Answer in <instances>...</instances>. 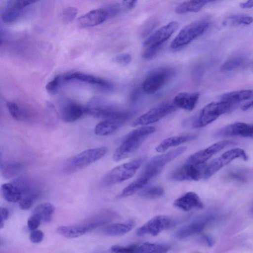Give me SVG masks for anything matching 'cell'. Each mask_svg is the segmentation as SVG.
Wrapping results in <instances>:
<instances>
[{
	"label": "cell",
	"instance_id": "obj_51",
	"mask_svg": "<svg viewBox=\"0 0 253 253\" xmlns=\"http://www.w3.org/2000/svg\"><path fill=\"white\" fill-rule=\"evenodd\" d=\"M240 6L243 8H251L253 7V0L247 1L240 3Z\"/></svg>",
	"mask_w": 253,
	"mask_h": 253
},
{
	"label": "cell",
	"instance_id": "obj_20",
	"mask_svg": "<svg viewBox=\"0 0 253 253\" xmlns=\"http://www.w3.org/2000/svg\"><path fill=\"white\" fill-rule=\"evenodd\" d=\"M86 114V107L76 103L70 102L61 109V118L66 123H72Z\"/></svg>",
	"mask_w": 253,
	"mask_h": 253
},
{
	"label": "cell",
	"instance_id": "obj_7",
	"mask_svg": "<svg viewBox=\"0 0 253 253\" xmlns=\"http://www.w3.org/2000/svg\"><path fill=\"white\" fill-rule=\"evenodd\" d=\"M209 27V23L206 21H198L186 25L171 42L170 48L178 49L184 47L203 34Z\"/></svg>",
	"mask_w": 253,
	"mask_h": 253
},
{
	"label": "cell",
	"instance_id": "obj_21",
	"mask_svg": "<svg viewBox=\"0 0 253 253\" xmlns=\"http://www.w3.org/2000/svg\"><path fill=\"white\" fill-rule=\"evenodd\" d=\"M199 97L198 92H182L176 94L172 101L178 108L191 111L195 107Z\"/></svg>",
	"mask_w": 253,
	"mask_h": 253
},
{
	"label": "cell",
	"instance_id": "obj_44",
	"mask_svg": "<svg viewBox=\"0 0 253 253\" xmlns=\"http://www.w3.org/2000/svg\"><path fill=\"white\" fill-rule=\"evenodd\" d=\"M36 198L32 196L23 197L19 201L20 208L23 210H29L33 205Z\"/></svg>",
	"mask_w": 253,
	"mask_h": 253
},
{
	"label": "cell",
	"instance_id": "obj_10",
	"mask_svg": "<svg viewBox=\"0 0 253 253\" xmlns=\"http://www.w3.org/2000/svg\"><path fill=\"white\" fill-rule=\"evenodd\" d=\"M86 107V114L96 118L104 120H116L126 122L133 112L128 110H120L111 106L104 104L89 105Z\"/></svg>",
	"mask_w": 253,
	"mask_h": 253
},
{
	"label": "cell",
	"instance_id": "obj_25",
	"mask_svg": "<svg viewBox=\"0 0 253 253\" xmlns=\"http://www.w3.org/2000/svg\"><path fill=\"white\" fill-rule=\"evenodd\" d=\"M134 226L133 221L113 223L104 226L101 232L103 234L109 236H120L129 232Z\"/></svg>",
	"mask_w": 253,
	"mask_h": 253
},
{
	"label": "cell",
	"instance_id": "obj_12",
	"mask_svg": "<svg viewBox=\"0 0 253 253\" xmlns=\"http://www.w3.org/2000/svg\"><path fill=\"white\" fill-rule=\"evenodd\" d=\"M175 224L174 220L168 215H160L155 216L139 228L136 234L138 236L146 235L157 236Z\"/></svg>",
	"mask_w": 253,
	"mask_h": 253
},
{
	"label": "cell",
	"instance_id": "obj_3",
	"mask_svg": "<svg viewBox=\"0 0 253 253\" xmlns=\"http://www.w3.org/2000/svg\"><path fill=\"white\" fill-rule=\"evenodd\" d=\"M175 70L171 67H162L151 71L142 84L143 91L154 94L167 84L175 75Z\"/></svg>",
	"mask_w": 253,
	"mask_h": 253
},
{
	"label": "cell",
	"instance_id": "obj_45",
	"mask_svg": "<svg viewBox=\"0 0 253 253\" xmlns=\"http://www.w3.org/2000/svg\"><path fill=\"white\" fill-rule=\"evenodd\" d=\"M44 237V234L40 230H34L32 231L30 234L29 238L30 241L35 244L41 243Z\"/></svg>",
	"mask_w": 253,
	"mask_h": 253
},
{
	"label": "cell",
	"instance_id": "obj_41",
	"mask_svg": "<svg viewBox=\"0 0 253 253\" xmlns=\"http://www.w3.org/2000/svg\"><path fill=\"white\" fill-rule=\"evenodd\" d=\"M42 221L41 218L38 214L33 213L27 221V226L29 229L31 231L37 229L40 225Z\"/></svg>",
	"mask_w": 253,
	"mask_h": 253
},
{
	"label": "cell",
	"instance_id": "obj_50",
	"mask_svg": "<svg viewBox=\"0 0 253 253\" xmlns=\"http://www.w3.org/2000/svg\"><path fill=\"white\" fill-rule=\"evenodd\" d=\"M202 239L208 246L212 247L213 246L214 241L213 238L211 236L207 235H204L202 236Z\"/></svg>",
	"mask_w": 253,
	"mask_h": 253
},
{
	"label": "cell",
	"instance_id": "obj_8",
	"mask_svg": "<svg viewBox=\"0 0 253 253\" xmlns=\"http://www.w3.org/2000/svg\"><path fill=\"white\" fill-rule=\"evenodd\" d=\"M177 108L173 101L163 102L138 117L133 121L131 126L135 127L155 123L175 111Z\"/></svg>",
	"mask_w": 253,
	"mask_h": 253
},
{
	"label": "cell",
	"instance_id": "obj_37",
	"mask_svg": "<svg viewBox=\"0 0 253 253\" xmlns=\"http://www.w3.org/2000/svg\"><path fill=\"white\" fill-rule=\"evenodd\" d=\"M6 106L11 116L16 121H23L27 117L26 113L16 103L7 102Z\"/></svg>",
	"mask_w": 253,
	"mask_h": 253
},
{
	"label": "cell",
	"instance_id": "obj_49",
	"mask_svg": "<svg viewBox=\"0 0 253 253\" xmlns=\"http://www.w3.org/2000/svg\"><path fill=\"white\" fill-rule=\"evenodd\" d=\"M137 0H123L122 4L124 7L127 9H131L134 7Z\"/></svg>",
	"mask_w": 253,
	"mask_h": 253
},
{
	"label": "cell",
	"instance_id": "obj_48",
	"mask_svg": "<svg viewBox=\"0 0 253 253\" xmlns=\"http://www.w3.org/2000/svg\"><path fill=\"white\" fill-rule=\"evenodd\" d=\"M9 211L4 207H1L0 209V227L1 229L4 226V221H6L9 216Z\"/></svg>",
	"mask_w": 253,
	"mask_h": 253
},
{
	"label": "cell",
	"instance_id": "obj_42",
	"mask_svg": "<svg viewBox=\"0 0 253 253\" xmlns=\"http://www.w3.org/2000/svg\"><path fill=\"white\" fill-rule=\"evenodd\" d=\"M112 60L113 62L122 65H127L130 63L131 56L128 53H122L113 58Z\"/></svg>",
	"mask_w": 253,
	"mask_h": 253
},
{
	"label": "cell",
	"instance_id": "obj_40",
	"mask_svg": "<svg viewBox=\"0 0 253 253\" xmlns=\"http://www.w3.org/2000/svg\"><path fill=\"white\" fill-rule=\"evenodd\" d=\"M62 82H63L62 76L57 75L55 76L46 84L45 88L47 91L50 94L56 93Z\"/></svg>",
	"mask_w": 253,
	"mask_h": 253
},
{
	"label": "cell",
	"instance_id": "obj_15",
	"mask_svg": "<svg viewBox=\"0 0 253 253\" xmlns=\"http://www.w3.org/2000/svg\"><path fill=\"white\" fill-rule=\"evenodd\" d=\"M215 135L220 137L242 136L253 138V124L235 122L220 128Z\"/></svg>",
	"mask_w": 253,
	"mask_h": 253
},
{
	"label": "cell",
	"instance_id": "obj_52",
	"mask_svg": "<svg viewBox=\"0 0 253 253\" xmlns=\"http://www.w3.org/2000/svg\"><path fill=\"white\" fill-rule=\"evenodd\" d=\"M251 108H253V101L249 102L244 104L241 108L243 111H246Z\"/></svg>",
	"mask_w": 253,
	"mask_h": 253
},
{
	"label": "cell",
	"instance_id": "obj_32",
	"mask_svg": "<svg viewBox=\"0 0 253 253\" xmlns=\"http://www.w3.org/2000/svg\"><path fill=\"white\" fill-rule=\"evenodd\" d=\"M55 211L54 206L49 203H43L37 206L33 212L38 214L44 222H50Z\"/></svg>",
	"mask_w": 253,
	"mask_h": 253
},
{
	"label": "cell",
	"instance_id": "obj_28",
	"mask_svg": "<svg viewBox=\"0 0 253 253\" xmlns=\"http://www.w3.org/2000/svg\"><path fill=\"white\" fill-rule=\"evenodd\" d=\"M1 189L3 198L8 202H19L22 197L20 189L13 182L3 184Z\"/></svg>",
	"mask_w": 253,
	"mask_h": 253
},
{
	"label": "cell",
	"instance_id": "obj_23",
	"mask_svg": "<svg viewBox=\"0 0 253 253\" xmlns=\"http://www.w3.org/2000/svg\"><path fill=\"white\" fill-rule=\"evenodd\" d=\"M197 135L196 134H187L171 136L164 139L156 148L155 150L159 153L165 152L169 148L178 146L182 143L193 140Z\"/></svg>",
	"mask_w": 253,
	"mask_h": 253
},
{
	"label": "cell",
	"instance_id": "obj_29",
	"mask_svg": "<svg viewBox=\"0 0 253 253\" xmlns=\"http://www.w3.org/2000/svg\"><path fill=\"white\" fill-rule=\"evenodd\" d=\"M208 3V0H189L178 5L175 12L179 14L188 12H197Z\"/></svg>",
	"mask_w": 253,
	"mask_h": 253
},
{
	"label": "cell",
	"instance_id": "obj_53",
	"mask_svg": "<svg viewBox=\"0 0 253 253\" xmlns=\"http://www.w3.org/2000/svg\"><path fill=\"white\" fill-rule=\"evenodd\" d=\"M251 212L253 214V205L252 206L251 209Z\"/></svg>",
	"mask_w": 253,
	"mask_h": 253
},
{
	"label": "cell",
	"instance_id": "obj_13",
	"mask_svg": "<svg viewBox=\"0 0 253 253\" xmlns=\"http://www.w3.org/2000/svg\"><path fill=\"white\" fill-rule=\"evenodd\" d=\"M205 165H195L185 163L170 174L174 181H198L203 177Z\"/></svg>",
	"mask_w": 253,
	"mask_h": 253
},
{
	"label": "cell",
	"instance_id": "obj_39",
	"mask_svg": "<svg viewBox=\"0 0 253 253\" xmlns=\"http://www.w3.org/2000/svg\"><path fill=\"white\" fill-rule=\"evenodd\" d=\"M78 13L77 8L72 6L66 7L64 9L62 14V19L65 24H68L72 22Z\"/></svg>",
	"mask_w": 253,
	"mask_h": 253
},
{
	"label": "cell",
	"instance_id": "obj_2",
	"mask_svg": "<svg viewBox=\"0 0 253 253\" xmlns=\"http://www.w3.org/2000/svg\"><path fill=\"white\" fill-rule=\"evenodd\" d=\"M178 27V23L173 21L155 31L143 42L144 50L146 55L151 58L155 57L164 42L171 36Z\"/></svg>",
	"mask_w": 253,
	"mask_h": 253
},
{
	"label": "cell",
	"instance_id": "obj_18",
	"mask_svg": "<svg viewBox=\"0 0 253 253\" xmlns=\"http://www.w3.org/2000/svg\"><path fill=\"white\" fill-rule=\"evenodd\" d=\"M108 18L104 8L91 10L77 19V24L81 28L92 27L98 25Z\"/></svg>",
	"mask_w": 253,
	"mask_h": 253
},
{
	"label": "cell",
	"instance_id": "obj_47",
	"mask_svg": "<svg viewBox=\"0 0 253 253\" xmlns=\"http://www.w3.org/2000/svg\"><path fill=\"white\" fill-rule=\"evenodd\" d=\"M40 0H8L18 7L23 9L25 7L37 2Z\"/></svg>",
	"mask_w": 253,
	"mask_h": 253
},
{
	"label": "cell",
	"instance_id": "obj_17",
	"mask_svg": "<svg viewBox=\"0 0 253 253\" xmlns=\"http://www.w3.org/2000/svg\"><path fill=\"white\" fill-rule=\"evenodd\" d=\"M186 149V147L182 146L163 154L156 156L150 160L144 168L162 170L166 165L181 155Z\"/></svg>",
	"mask_w": 253,
	"mask_h": 253
},
{
	"label": "cell",
	"instance_id": "obj_19",
	"mask_svg": "<svg viewBox=\"0 0 253 253\" xmlns=\"http://www.w3.org/2000/svg\"><path fill=\"white\" fill-rule=\"evenodd\" d=\"M173 205L183 211H189L193 209H202L204 205L199 196L194 192H188L177 199Z\"/></svg>",
	"mask_w": 253,
	"mask_h": 253
},
{
	"label": "cell",
	"instance_id": "obj_5",
	"mask_svg": "<svg viewBox=\"0 0 253 253\" xmlns=\"http://www.w3.org/2000/svg\"><path fill=\"white\" fill-rule=\"evenodd\" d=\"M232 105L227 102H211L205 106L193 122V127L201 128L210 124L220 116L228 112Z\"/></svg>",
	"mask_w": 253,
	"mask_h": 253
},
{
	"label": "cell",
	"instance_id": "obj_6",
	"mask_svg": "<svg viewBox=\"0 0 253 253\" xmlns=\"http://www.w3.org/2000/svg\"><path fill=\"white\" fill-rule=\"evenodd\" d=\"M107 150L106 147L84 150L67 161L64 171L66 172H73L84 169L103 157Z\"/></svg>",
	"mask_w": 253,
	"mask_h": 253
},
{
	"label": "cell",
	"instance_id": "obj_16",
	"mask_svg": "<svg viewBox=\"0 0 253 253\" xmlns=\"http://www.w3.org/2000/svg\"><path fill=\"white\" fill-rule=\"evenodd\" d=\"M63 82L79 81L99 87L103 89L111 90L114 86L111 82L104 79L88 74L74 72L62 76Z\"/></svg>",
	"mask_w": 253,
	"mask_h": 253
},
{
	"label": "cell",
	"instance_id": "obj_26",
	"mask_svg": "<svg viewBox=\"0 0 253 253\" xmlns=\"http://www.w3.org/2000/svg\"><path fill=\"white\" fill-rule=\"evenodd\" d=\"M252 97L253 90L243 89L224 93L220 96L219 99L233 105Z\"/></svg>",
	"mask_w": 253,
	"mask_h": 253
},
{
	"label": "cell",
	"instance_id": "obj_22",
	"mask_svg": "<svg viewBox=\"0 0 253 253\" xmlns=\"http://www.w3.org/2000/svg\"><path fill=\"white\" fill-rule=\"evenodd\" d=\"M89 231H90L89 227L83 221L76 225L61 226L57 229V232L59 234L67 238H77Z\"/></svg>",
	"mask_w": 253,
	"mask_h": 253
},
{
	"label": "cell",
	"instance_id": "obj_33",
	"mask_svg": "<svg viewBox=\"0 0 253 253\" xmlns=\"http://www.w3.org/2000/svg\"><path fill=\"white\" fill-rule=\"evenodd\" d=\"M253 22V17L247 15L237 14L227 16L222 24L226 26L237 27L250 25Z\"/></svg>",
	"mask_w": 253,
	"mask_h": 253
},
{
	"label": "cell",
	"instance_id": "obj_46",
	"mask_svg": "<svg viewBox=\"0 0 253 253\" xmlns=\"http://www.w3.org/2000/svg\"><path fill=\"white\" fill-rule=\"evenodd\" d=\"M104 9L108 14V18L118 15L120 11V6L118 4L109 5Z\"/></svg>",
	"mask_w": 253,
	"mask_h": 253
},
{
	"label": "cell",
	"instance_id": "obj_43",
	"mask_svg": "<svg viewBox=\"0 0 253 253\" xmlns=\"http://www.w3.org/2000/svg\"><path fill=\"white\" fill-rule=\"evenodd\" d=\"M135 245L126 246L114 245L111 247V251L114 253H134Z\"/></svg>",
	"mask_w": 253,
	"mask_h": 253
},
{
	"label": "cell",
	"instance_id": "obj_31",
	"mask_svg": "<svg viewBox=\"0 0 253 253\" xmlns=\"http://www.w3.org/2000/svg\"><path fill=\"white\" fill-rule=\"evenodd\" d=\"M169 249L168 245L145 242L135 244V253H166Z\"/></svg>",
	"mask_w": 253,
	"mask_h": 253
},
{
	"label": "cell",
	"instance_id": "obj_38",
	"mask_svg": "<svg viewBox=\"0 0 253 253\" xmlns=\"http://www.w3.org/2000/svg\"><path fill=\"white\" fill-rule=\"evenodd\" d=\"M248 173L246 170L243 169H234L231 170L227 174V178L234 181L244 182L247 179Z\"/></svg>",
	"mask_w": 253,
	"mask_h": 253
},
{
	"label": "cell",
	"instance_id": "obj_11",
	"mask_svg": "<svg viewBox=\"0 0 253 253\" xmlns=\"http://www.w3.org/2000/svg\"><path fill=\"white\" fill-rule=\"evenodd\" d=\"M216 217V215L213 213L201 215L177 230L174 236L177 239L182 240L200 233L213 222Z\"/></svg>",
	"mask_w": 253,
	"mask_h": 253
},
{
	"label": "cell",
	"instance_id": "obj_27",
	"mask_svg": "<svg viewBox=\"0 0 253 253\" xmlns=\"http://www.w3.org/2000/svg\"><path fill=\"white\" fill-rule=\"evenodd\" d=\"M152 179L150 176L142 172L139 177L122 190L120 197H126L134 194L143 188Z\"/></svg>",
	"mask_w": 253,
	"mask_h": 253
},
{
	"label": "cell",
	"instance_id": "obj_55",
	"mask_svg": "<svg viewBox=\"0 0 253 253\" xmlns=\"http://www.w3.org/2000/svg\"><path fill=\"white\" fill-rule=\"evenodd\" d=\"M251 70L252 72H253V65L252 66Z\"/></svg>",
	"mask_w": 253,
	"mask_h": 253
},
{
	"label": "cell",
	"instance_id": "obj_4",
	"mask_svg": "<svg viewBox=\"0 0 253 253\" xmlns=\"http://www.w3.org/2000/svg\"><path fill=\"white\" fill-rule=\"evenodd\" d=\"M143 161L141 158L115 167L103 177L102 184L108 186L129 179L135 174Z\"/></svg>",
	"mask_w": 253,
	"mask_h": 253
},
{
	"label": "cell",
	"instance_id": "obj_9",
	"mask_svg": "<svg viewBox=\"0 0 253 253\" xmlns=\"http://www.w3.org/2000/svg\"><path fill=\"white\" fill-rule=\"evenodd\" d=\"M238 158L247 160L248 156L243 149L239 148L232 149L225 152L205 166L203 178L207 179L210 178L222 167Z\"/></svg>",
	"mask_w": 253,
	"mask_h": 253
},
{
	"label": "cell",
	"instance_id": "obj_54",
	"mask_svg": "<svg viewBox=\"0 0 253 253\" xmlns=\"http://www.w3.org/2000/svg\"><path fill=\"white\" fill-rule=\"evenodd\" d=\"M215 0H208V2H210L215 1Z\"/></svg>",
	"mask_w": 253,
	"mask_h": 253
},
{
	"label": "cell",
	"instance_id": "obj_34",
	"mask_svg": "<svg viewBox=\"0 0 253 253\" xmlns=\"http://www.w3.org/2000/svg\"><path fill=\"white\" fill-rule=\"evenodd\" d=\"M23 166L18 162H9L1 165V172L3 177L9 179L15 176L22 169Z\"/></svg>",
	"mask_w": 253,
	"mask_h": 253
},
{
	"label": "cell",
	"instance_id": "obj_36",
	"mask_svg": "<svg viewBox=\"0 0 253 253\" xmlns=\"http://www.w3.org/2000/svg\"><path fill=\"white\" fill-rule=\"evenodd\" d=\"M164 194V188L160 186H153L143 189L139 193V196L145 199H155L161 197Z\"/></svg>",
	"mask_w": 253,
	"mask_h": 253
},
{
	"label": "cell",
	"instance_id": "obj_1",
	"mask_svg": "<svg viewBox=\"0 0 253 253\" xmlns=\"http://www.w3.org/2000/svg\"><path fill=\"white\" fill-rule=\"evenodd\" d=\"M156 130L155 127L143 126L132 130L124 136L120 145L115 150L113 159L118 162L135 153L144 140Z\"/></svg>",
	"mask_w": 253,
	"mask_h": 253
},
{
	"label": "cell",
	"instance_id": "obj_35",
	"mask_svg": "<svg viewBox=\"0 0 253 253\" xmlns=\"http://www.w3.org/2000/svg\"><path fill=\"white\" fill-rule=\"evenodd\" d=\"M245 62V59L242 56L230 58L221 65L220 70L223 72L232 71L243 65Z\"/></svg>",
	"mask_w": 253,
	"mask_h": 253
},
{
	"label": "cell",
	"instance_id": "obj_30",
	"mask_svg": "<svg viewBox=\"0 0 253 253\" xmlns=\"http://www.w3.org/2000/svg\"><path fill=\"white\" fill-rule=\"evenodd\" d=\"M23 9L8 1L1 13V18L4 23H10L17 19L22 14Z\"/></svg>",
	"mask_w": 253,
	"mask_h": 253
},
{
	"label": "cell",
	"instance_id": "obj_24",
	"mask_svg": "<svg viewBox=\"0 0 253 253\" xmlns=\"http://www.w3.org/2000/svg\"><path fill=\"white\" fill-rule=\"evenodd\" d=\"M125 122L116 120H104L94 128V133L98 136H106L116 131Z\"/></svg>",
	"mask_w": 253,
	"mask_h": 253
},
{
	"label": "cell",
	"instance_id": "obj_14",
	"mask_svg": "<svg viewBox=\"0 0 253 253\" xmlns=\"http://www.w3.org/2000/svg\"><path fill=\"white\" fill-rule=\"evenodd\" d=\"M233 143L234 142L231 140H223L216 142L203 150L191 155L187 159L186 163L195 165H203L214 154Z\"/></svg>",
	"mask_w": 253,
	"mask_h": 253
}]
</instances>
